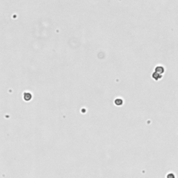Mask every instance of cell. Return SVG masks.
I'll use <instances>...</instances> for the list:
<instances>
[{"label": "cell", "mask_w": 178, "mask_h": 178, "mask_svg": "<svg viewBox=\"0 0 178 178\" xmlns=\"http://www.w3.org/2000/svg\"><path fill=\"white\" fill-rule=\"evenodd\" d=\"M152 78L154 79L155 81H158V80L161 79L162 78V74H159V73L154 72V73H153V74H152Z\"/></svg>", "instance_id": "cell-2"}, {"label": "cell", "mask_w": 178, "mask_h": 178, "mask_svg": "<svg viewBox=\"0 0 178 178\" xmlns=\"http://www.w3.org/2000/svg\"><path fill=\"white\" fill-rule=\"evenodd\" d=\"M164 71H165V70H164L163 67V66H161V65L157 66V67L155 68V70H154V72L159 73V74H163V73H164Z\"/></svg>", "instance_id": "cell-3"}, {"label": "cell", "mask_w": 178, "mask_h": 178, "mask_svg": "<svg viewBox=\"0 0 178 178\" xmlns=\"http://www.w3.org/2000/svg\"><path fill=\"white\" fill-rule=\"evenodd\" d=\"M33 98L32 94L29 92H24L23 93V99L26 102H29Z\"/></svg>", "instance_id": "cell-1"}, {"label": "cell", "mask_w": 178, "mask_h": 178, "mask_svg": "<svg viewBox=\"0 0 178 178\" xmlns=\"http://www.w3.org/2000/svg\"><path fill=\"white\" fill-rule=\"evenodd\" d=\"M166 178H176V175L174 173H169L167 174Z\"/></svg>", "instance_id": "cell-5"}, {"label": "cell", "mask_w": 178, "mask_h": 178, "mask_svg": "<svg viewBox=\"0 0 178 178\" xmlns=\"http://www.w3.org/2000/svg\"><path fill=\"white\" fill-rule=\"evenodd\" d=\"M114 103H115V105L116 106H121L123 105V99H121V98H117V99H115Z\"/></svg>", "instance_id": "cell-4"}]
</instances>
